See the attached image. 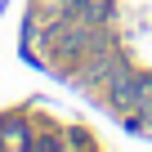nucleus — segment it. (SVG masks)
<instances>
[{
	"instance_id": "nucleus-2",
	"label": "nucleus",
	"mask_w": 152,
	"mask_h": 152,
	"mask_svg": "<svg viewBox=\"0 0 152 152\" xmlns=\"http://www.w3.org/2000/svg\"><path fill=\"white\" fill-rule=\"evenodd\" d=\"M67 18L85 23V27H103V23L112 18V0H72Z\"/></svg>"
},
{
	"instance_id": "nucleus-1",
	"label": "nucleus",
	"mask_w": 152,
	"mask_h": 152,
	"mask_svg": "<svg viewBox=\"0 0 152 152\" xmlns=\"http://www.w3.org/2000/svg\"><path fill=\"white\" fill-rule=\"evenodd\" d=\"M107 99L121 107V112H139L148 99H152V76H134V72H116L107 81Z\"/></svg>"
},
{
	"instance_id": "nucleus-3",
	"label": "nucleus",
	"mask_w": 152,
	"mask_h": 152,
	"mask_svg": "<svg viewBox=\"0 0 152 152\" xmlns=\"http://www.w3.org/2000/svg\"><path fill=\"white\" fill-rule=\"evenodd\" d=\"M45 5H54L58 14H67V9H72V0H45Z\"/></svg>"
}]
</instances>
